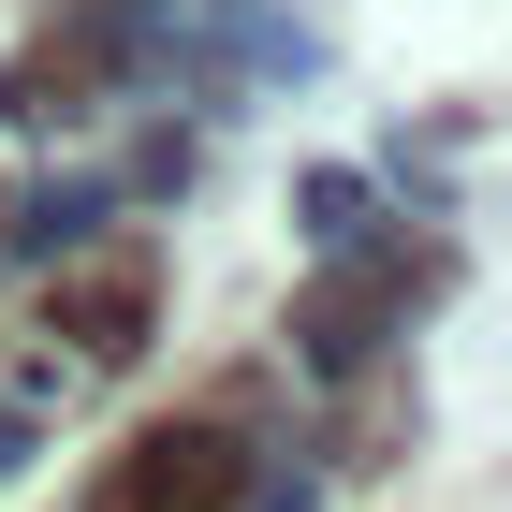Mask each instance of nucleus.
I'll use <instances>...</instances> for the list:
<instances>
[{
	"label": "nucleus",
	"mask_w": 512,
	"mask_h": 512,
	"mask_svg": "<svg viewBox=\"0 0 512 512\" xmlns=\"http://www.w3.org/2000/svg\"><path fill=\"white\" fill-rule=\"evenodd\" d=\"M235 483H249L235 425H191V439H147V454H132V498L147 512H235Z\"/></svg>",
	"instance_id": "nucleus-1"
}]
</instances>
